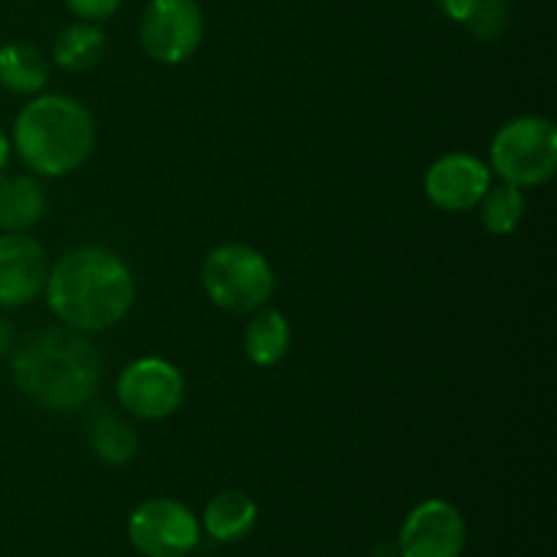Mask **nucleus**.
Segmentation results:
<instances>
[{"mask_svg":"<svg viewBox=\"0 0 557 557\" xmlns=\"http://www.w3.org/2000/svg\"><path fill=\"white\" fill-rule=\"evenodd\" d=\"M47 305L69 330L92 335L117 326L136 299L134 272L101 245H82L49 267Z\"/></svg>","mask_w":557,"mask_h":557,"instance_id":"1","label":"nucleus"},{"mask_svg":"<svg viewBox=\"0 0 557 557\" xmlns=\"http://www.w3.org/2000/svg\"><path fill=\"white\" fill-rule=\"evenodd\" d=\"M11 375L36 406L76 411L92 400L101 384V354L82 332L54 326L30 335L16 348Z\"/></svg>","mask_w":557,"mask_h":557,"instance_id":"2","label":"nucleus"},{"mask_svg":"<svg viewBox=\"0 0 557 557\" xmlns=\"http://www.w3.org/2000/svg\"><path fill=\"white\" fill-rule=\"evenodd\" d=\"M98 128L90 109L63 92H38L20 109L11 150L36 177H69L96 152Z\"/></svg>","mask_w":557,"mask_h":557,"instance_id":"3","label":"nucleus"},{"mask_svg":"<svg viewBox=\"0 0 557 557\" xmlns=\"http://www.w3.org/2000/svg\"><path fill=\"white\" fill-rule=\"evenodd\" d=\"M201 286L215 308L234 315H250L275 294L277 277L261 250L245 243H223L201 264Z\"/></svg>","mask_w":557,"mask_h":557,"instance_id":"4","label":"nucleus"},{"mask_svg":"<svg viewBox=\"0 0 557 557\" xmlns=\"http://www.w3.org/2000/svg\"><path fill=\"white\" fill-rule=\"evenodd\" d=\"M490 172L517 188L547 185L557 172V128L544 114H520L495 131Z\"/></svg>","mask_w":557,"mask_h":557,"instance_id":"5","label":"nucleus"},{"mask_svg":"<svg viewBox=\"0 0 557 557\" xmlns=\"http://www.w3.org/2000/svg\"><path fill=\"white\" fill-rule=\"evenodd\" d=\"M185 375L177 364L161 357H139L117 375L120 408L145 422H163L174 417L185 400Z\"/></svg>","mask_w":557,"mask_h":557,"instance_id":"6","label":"nucleus"},{"mask_svg":"<svg viewBox=\"0 0 557 557\" xmlns=\"http://www.w3.org/2000/svg\"><path fill=\"white\" fill-rule=\"evenodd\" d=\"M205 14L199 0H150L139 22L141 49L161 65H183L199 52Z\"/></svg>","mask_w":557,"mask_h":557,"instance_id":"7","label":"nucleus"},{"mask_svg":"<svg viewBox=\"0 0 557 557\" xmlns=\"http://www.w3.org/2000/svg\"><path fill=\"white\" fill-rule=\"evenodd\" d=\"M128 539L145 557H185L199 544V520L174 498H152L136 506Z\"/></svg>","mask_w":557,"mask_h":557,"instance_id":"8","label":"nucleus"},{"mask_svg":"<svg viewBox=\"0 0 557 557\" xmlns=\"http://www.w3.org/2000/svg\"><path fill=\"white\" fill-rule=\"evenodd\" d=\"M493 185L487 161L471 152H446L430 163L424 174V196L444 212H471Z\"/></svg>","mask_w":557,"mask_h":557,"instance_id":"9","label":"nucleus"},{"mask_svg":"<svg viewBox=\"0 0 557 557\" xmlns=\"http://www.w3.org/2000/svg\"><path fill=\"white\" fill-rule=\"evenodd\" d=\"M466 539V520L457 506L430 498L406 517L397 549L400 557H460Z\"/></svg>","mask_w":557,"mask_h":557,"instance_id":"10","label":"nucleus"},{"mask_svg":"<svg viewBox=\"0 0 557 557\" xmlns=\"http://www.w3.org/2000/svg\"><path fill=\"white\" fill-rule=\"evenodd\" d=\"M49 259L27 232L0 234V308H25L47 286Z\"/></svg>","mask_w":557,"mask_h":557,"instance_id":"11","label":"nucleus"},{"mask_svg":"<svg viewBox=\"0 0 557 557\" xmlns=\"http://www.w3.org/2000/svg\"><path fill=\"white\" fill-rule=\"evenodd\" d=\"M47 212V188L36 174H0V232H30Z\"/></svg>","mask_w":557,"mask_h":557,"instance_id":"12","label":"nucleus"},{"mask_svg":"<svg viewBox=\"0 0 557 557\" xmlns=\"http://www.w3.org/2000/svg\"><path fill=\"white\" fill-rule=\"evenodd\" d=\"M245 357L259 368H275L292 351V324L275 308H259L250 313L243 335Z\"/></svg>","mask_w":557,"mask_h":557,"instance_id":"13","label":"nucleus"},{"mask_svg":"<svg viewBox=\"0 0 557 557\" xmlns=\"http://www.w3.org/2000/svg\"><path fill=\"white\" fill-rule=\"evenodd\" d=\"M201 520H205V531L215 542H239L253 531L256 520H259V506L243 490H223L205 506Z\"/></svg>","mask_w":557,"mask_h":557,"instance_id":"14","label":"nucleus"},{"mask_svg":"<svg viewBox=\"0 0 557 557\" xmlns=\"http://www.w3.org/2000/svg\"><path fill=\"white\" fill-rule=\"evenodd\" d=\"M49 82V60L30 44L11 41L0 47V85L16 96H38Z\"/></svg>","mask_w":557,"mask_h":557,"instance_id":"15","label":"nucleus"},{"mask_svg":"<svg viewBox=\"0 0 557 557\" xmlns=\"http://www.w3.org/2000/svg\"><path fill=\"white\" fill-rule=\"evenodd\" d=\"M87 444L90 451L107 466H128L139 451V435L112 411H101L87 424Z\"/></svg>","mask_w":557,"mask_h":557,"instance_id":"16","label":"nucleus"},{"mask_svg":"<svg viewBox=\"0 0 557 557\" xmlns=\"http://www.w3.org/2000/svg\"><path fill=\"white\" fill-rule=\"evenodd\" d=\"M107 33L98 22H74L63 27L52 44V60L63 71H87L103 58Z\"/></svg>","mask_w":557,"mask_h":557,"instance_id":"17","label":"nucleus"},{"mask_svg":"<svg viewBox=\"0 0 557 557\" xmlns=\"http://www.w3.org/2000/svg\"><path fill=\"white\" fill-rule=\"evenodd\" d=\"M528 199L522 188L509 183L490 185L487 194L479 201V218H482L484 232L493 237H509L525 221Z\"/></svg>","mask_w":557,"mask_h":557,"instance_id":"18","label":"nucleus"},{"mask_svg":"<svg viewBox=\"0 0 557 557\" xmlns=\"http://www.w3.org/2000/svg\"><path fill=\"white\" fill-rule=\"evenodd\" d=\"M466 27L476 41H498L506 33V27H509L506 3L504 0H482L479 9L471 14V20L466 22Z\"/></svg>","mask_w":557,"mask_h":557,"instance_id":"19","label":"nucleus"},{"mask_svg":"<svg viewBox=\"0 0 557 557\" xmlns=\"http://www.w3.org/2000/svg\"><path fill=\"white\" fill-rule=\"evenodd\" d=\"M74 16L85 22H103L114 16L123 5V0H63Z\"/></svg>","mask_w":557,"mask_h":557,"instance_id":"20","label":"nucleus"},{"mask_svg":"<svg viewBox=\"0 0 557 557\" xmlns=\"http://www.w3.org/2000/svg\"><path fill=\"white\" fill-rule=\"evenodd\" d=\"M479 3H482V0H438L441 11H444L451 22H460V25H466V22L471 20V14L479 9Z\"/></svg>","mask_w":557,"mask_h":557,"instance_id":"21","label":"nucleus"},{"mask_svg":"<svg viewBox=\"0 0 557 557\" xmlns=\"http://www.w3.org/2000/svg\"><path fill=\"white\" fill-rule=\"evenodd\" d=\"M9 158H11V136L0 128V174H3L5 166H9Z\"/></svg>","mask_w":557,"mask_h":557,"instance_id":"22","label":"nucleus"},{"mask_svg":"<svg viewBox=\"0 0 557 557\" xmlns=\"http://www.w3.org/2000/svg\"><path fill=\"white\" fill-rule=\"evenodd\" d=\"M11 348V330L3 319H0V354Z\"/></svg>","mask_w":557,"mask_h":557,"instance_id":"23","label":"nucleus"},{"mask_svg":"<svg viewBox=\"0 0 557 557\" xmlns=\"http://www.w3.org/2000/svg\"><path fill=\"white\" fill-rule=\"evenodd\" d=\"M375 557H392V555H389V553H386V555H375Z\"/></svg>","mask_w":557,"mask_h":557,"instance_id":"24","label":"nucleus"},{"mask_svg":"<svg viewBox=\"0 0 557 557\" xmlns=\"http://www.w3.org/2000/svg\"><path fill=\"white\" fill-rule=\"evenodd\" d=\"M504 3H509V0H504Z\"/></svg>","mask_w":557,"mask_h":557,"instance_id":"25","label":"nucleus"}]
</instances>
